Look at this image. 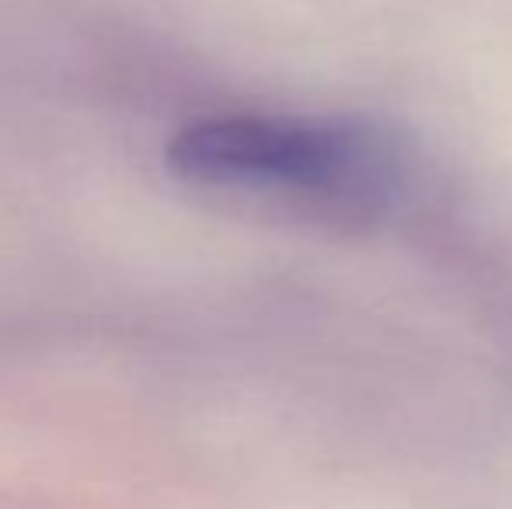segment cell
Here are the masks:
<instances>
[{
	"instance_id": "1",
	"label": "cell",
	"mask_w": 512,
	"mask_h": 509,
	"mask_svg": "<svg viewBox=\"0 0 512 509\" xmlns=\"http://www.w3.org/2000/svg\"><path fill=\"white\" fill-rule=\"evenodd\" d=\"M168 168L192 189L255 199L331 227L373 224L405 185L398 143L363 119H199L175 133Z\"/></svg>"
}]
</instances>
